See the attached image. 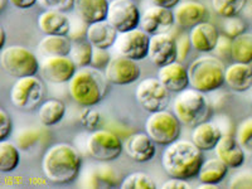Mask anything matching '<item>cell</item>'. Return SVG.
<instances>
[{
  "mask_svg": "<svg viewBox=\"0 0 252 189\" xmlns=\"http://www.w3.org/2000/svg\"><path fill=\"white\" fill-rule=\"evenodd\" d=\"M48 136V131L46 129H39V127H27V129L20 130L15 138V144L18 145L22 152H31L34 150L37 146L43 144L46 138Z\"/></svg>",
  "mask_w": 252,
  "mask_h": 189,
  "instance_id": "4dcf8cb0",
  "label": "cell"
},
{
  "mask_svg": "<svg viewBox=\"0 0 252 189\" xmlns=\"http://www.w3.org/2000/svg\"><path fill=\"white\" fill-rule=\"evenodd\" d=\"M228 166L217 157L211 158V159H207L206 161H203L197 177L201 183L216 184L217 186L228 174Z\"/></svg>",
  "mask_w": 252,
  "mask_h": 189,
  "instance_id": "f1b7e54d",
  "label": "cell"
},
{
  "mask_svg": "<svg viewBox=\"0 0 252 189\" xmlns=\"http://www.w3.org/2000/svg\"><path fill=\"white\" fill-rule=\"evenodd\" d=\"M120 184L119 173L105 163L94 166L85 181V186L87 188H115Z\"/></svg>",
  "mask_w": 252,
  "mask_h": 189,
  "instance_id": "4316f807",
  "label": "cell"
},
{
  "mask_svg": "<svg viewBox=\"0 0 252 189\" xmlns=\"http://www.w3.org/2000/svg\"><path fill=\"white\" fill-rule=\"evenodd\" d=\"M216 157L223 161L229 169H237L245 163V149L232 135L223 134L215 148Z\"/></svg>",
  "mask_w": 252,
  "mask_h": 189,
  "instance_id": "ffe728a7",
  "label": "cell"
},
{
  "mask_svg": "<svg viewBox=\"0 0 252 189\" xmlns=\"http://www.w3.org/2000/svg\"><path fill=\"white\" fill-rule=\"evenodd\" d=\"M38 28L40 29L44 35H68L71 29V19L61 10L46 9L38 17Z\"/></svg>",
  "mask_w": 252,
  "mask_h": 189,
  "instance_id": "7402d4cb",
  "label": "cell"
},
{
  "mask_svg": "<svg viewBox=\"0 0 252 189\" xmlns=\"http://www.w3.org/2000/svg\"><path fill=\"white\" fill-rule=\"evenodd\" d=\"M153 1H154V4H157V5H161L165 6V8L173 9L181 0H153Z\"/></svg>",
  "mask_w": 252,
  "mask_h": 189,
  "instance_id": "681fc988",
  "label": "cell"
},
{
  "mask_svg": "<svg viewBox=\"0 0 252 189\" xmlns=\"http://www.w3.org/2000/svg\"><path fill=\"white\" fill-rule=\"evenodd\" d=\"M86 150L90 157L100 163L118 159L124 150V144L112 130H94L86 141Z\"/></svg>",
  "mask_w": 252,
  "mask_h": 189,
  "instance_id": "ba28073f",
  "label": "cell"
},
{
  "mask_svg": "<svg viewBox=\"0 0 252 189\" xmlns=\"http://www.w3.org/2000/svg\"><path fill=\"white\" fill-rule=\"evenodd\" d=\"M231 51H232V38L227 37L226 34L220 35L216 48L213 49L216 56L217 57H231Z\"/></svg>",
  "mask_w": 252,
  "mask_h": 189,
  "instance_id": "ee69618b",
  "label": "cell"
},
{
  "mask_svg": "<svg viewBox=\"0 0 252 189\" xmlns=\"http://www.w3.org/2000/svg\"><path fill=\"white\" fill-rule=\"evenodd\" d=\"M121 189H155L157 184L149 174L136 172L124 178L120 184Z\"/></svg>",
  "mask_w": 252,
  "mask_h": 189,
  "instance_id": "d590c367",
  "label": "cell"
},
{
  "mask_svg": "<svg viewBox=\"0 0 252 189\" xmlns=\"http://www.w3.org/2000/svg\"><path fill=\"white\" fill-rule=\"evenodd\" d=\"M0 64L6 75L20 78L35 76L39 72L40 62L37 56L23 46H10L1 48Z\"/></svg>",
  "mask_w": 252,
  "mask_h": 189,
  "instance_id": "8992f818",
  "label": "cell"
},
{
  "mask_svg": "<svg viewBox=\"0 0 252 189\" xmlns=\"http://www.w3.org/2000/svg\"><path fill=\"white\" fill-rule=\"evenodd\" d=\"M226 66L217 56H202L188 67L189 85L198 91L208 94L223 86Z\"/></svg>",
  "mask_w": 252,
  "mask_h": 189,
  "instance_id": "277c9868",
  "label": "cell"
},
{
  "mask_svg": "<svg viewBox=\"0 0 252 189\" xmlns=\"http://www.w3.org/2000/svg\"><path fill=\"white\" fill-rule=\"evenodd\" d=\"M94 48V47L90 43L87 38L72 40V49L71 53H69V57L77 64L78 68L91 66Z\"/></svg>",
  "mask_w": 252,
  "mask_h": 189,
  "instance_id": "836d02e7",
  "label": "cell"
},
{
  "mask_svg": "<svg viewBox=\"0 0 252 189\" xmlns=\"http://www.w3.org/2000/svg\"><path fill=\"white\" fill-rule=\"evenodd\" d=\"M222 135L223 132L217 124L212 121H204L194 126L192 131V141L202 152H209V150H215Z\"/></svg>",
  "mask_w": 252,
  "mask_h": 189,
  "instance_id": "d4e9b609",
  "label": "cell"
},
{
  "mask_svg": "<svg viewBox=\"0 0 252 189\" xmlns=\"http://www.w3.org/2000/svg\"><path fill=\"white\" fill-rule=\"evenodd\" d=\"M6 1L9 0H0V10H4V8L6 6Z\"/></svg>",
  "mask_w": 252,
  "mask_h": 189,
  "instance_id": "f5cc1de1",
  "label": "cell"
},
{
  "mask_svg": "<svg viewBox=\"0 0 252 189\" xmlns=\"http://www.w3.org/2000/svg\"><path fill=\"white\" fill-rule=\"evenodd\" d=\"M215 12L222 18L237 17L249 0H211Z\"/></svg>",
  "mask_w": 252,
  "mask_h": 189,
  "instance_id": "e575fe53",
  "label": "cell"
},
{
  "mask_svg": "<svg viewBox=\"0 0 252 189\" xmlns=\"http://www.w3.org/2000/svg\"><path fill=\"white\" fill-rule=\"evenodd\" d=\"M13 130V120L8 111L0 110V140H5Z\"/></svg>",
  "mask_w": 252,
  "mask_h": 189,
  "instance_id": "f6af8a7d",
  "label": "cell"
},
{
  "mask_svg": "<svg viewBox=\"0 0 252 189\" xmlns=\"http://www.w3.org/2000/svg\"><path fill=\"white\" fill-rule=\"evenodd\" d=\"M175 24L181 28H193L198 23L204 22L208 17V9L199 1L194 0H187L179 1L173 8Z\"/></svg>",
  "mask_w": 252,
  "mask_h": 189,
  "instance_id": "e0dca14e",
  "label": "cell"
},
{
  "mask_svg": "<svg viewBox=\"0 0 252 189\" xmlns=\"http://www.w3.org/2000/svg\"><path fill=\"white\" fill-rule=\"evenodd\" d=\"M82 166L80 152L71 144L60 143L52 145L42 159V172L53 184H68L76 181Z\"/></svg>",
  "mask_w": 252,
  "mask_h": 189,
  "instance_id": "6da1fadb",
  "label": "cell"
},
{
  "mask_svg": "<svg viewBox=\"0 0 252 189\" xmlns=\"http://www.w3.org/2000/svg\"><path fill=\"white\" fill-rule=\"evenodd\" d=\"M135 97L141 107L148 112L165 110L170 102L169 90L159 78H145L135 90Z\"/></svg>",
  "mask_w": 252,
  "mask_h": 189,
  "instance_id": "30bf717a",
  "label": "cell"
},
{
  "mask_svg": "<svg viewBox=\"0 0 252 189\" xmlns=\"http://www.w3.org/2000/svg\"><path fill=\"white\" fill-rule=\"evenodd\" d=\"M246 32V23L240 17L224 18L223 22V34L229 38H236L238 35L244 34Z\"/></svg>",
  "mask_w": 252,
  "mask_h": 189,
  "instance_id": "74e56055",
  "label": "cell"
},
{
  "mask_svg": "<svg viewBox=\"0 0 252 189\" xmlns=\"http://www.w3.org/2000/svg\"><path fill=\"white\" fill-rule=\"evenodd\" d=\"M112 60L111 55H110L109 49H101V48H94V55H92L91 66L97 69H103L109 66L110 61Z\"/></svg>",
  "mask_w": 252,
  "mask_h": 189,
  "instance_id": "ab89813d",
  "label": "cell"
},
{
  "mask_svg": "<svg viewBox=\"0 0 252 189\" xmlns=\"http://www.w3.org/2000/svg\"><path fill=\"white\" fill-rule=\"evenodd\" d=\"M231 58L240 63L250 64L252 62V33L245 32L244 34L233 38Z\"/></svg>",
  "mask_w": 252,
  "mask_h": 189,
  "instance_id": "d6a6232c",
  "label": "cell"
},
{
  "mask_svg": "<svg viewBox=\"0 0 252 189\" xmlns=\"http://www.w3.org/2000/svg\"><path fill=\"white\" fill-rule=\"evenodd\" d=\"M109 4V0H75L73 9L77 17L92 24L106 19Z\"/></svg>",
  "mask_w": 252,
  "mask_h": 189,
  "instance_id": "484cf974",
  "label": "cell"
},
{
  "mask_svg": "<svg viewBox=\"0 0 252 189\" xmlns=\"http://www.w3.org/2000/svg\"><path fill=\"white\" fill-rule=\"evenodd\" d=\"M158 78L169 90V92H175V94L190 86L188 68L179 61H174L166 66L160 67L158 71Z\"/></svg>",
  "mask_w": 252,
  "mask_h": 189,
  "instance_id": "d6986e66",
  "label": "cell"
},
{
  "mask_svg": "<svg viewBox=\"0 0 252 189\" xmlns=\"http://www.w3.org/2000/svg\"><path fill=\"white\" fill-rule=\"evenodd\" d=\"M181 125L182 123L174 112L165 109L150 114L145 121V130L155 144L166 146L177 141L181 136Z\"/></svg>",
  "mask_w": 252,
  "mask_h": 189,
  "instance_id": "52a82bcc",
  "label": "cell"
},
{
  "mask_svg": "<svg viewBox=\"0 0 252 189\" xmlns=\"http://www.w3.org/2000/svg\"><path fill=\"white\" fill-rule=\"evenodd\" d=\"M236 139L240 145L245 149V152L252 153V116L245 119L238 125L236 131Z\"/></svg>",
  "mask_w": 252,
  "mask_h": 189,
  "instance_id": "8d00e7d4",
  "label": "cell"
},
{
  "mask_svg": "<svg viewBox=\"0 0 252 189\" xmlns=\"http://www.w3.org/2000/svg\"><path fill=\"white\" fill-rule=\"evenodd\" d=\"M72 49V40L68 35L47 34L40 39L38 51L44 57L47 56H69Z\"/></svg>",
  "mask_w": 252,
  "mask_h": 189,
  "instance_id": "83f0119b",
  "label": "cell"
},
{
  "mask_svg": "<svg viewBox=\"0 0 252 189\" xmlns=\"http://www.w3.org/2000/svg\"><path fill=\"white\" fill-rule=\"evenodd\" d=\"M177 48H178V60L179 62L184 60L187 57V55L189 53L190 48H193L192 43H190V39H189V34L186 35L183 34L179 39L177 40Z\"/></svg>",
  "mask_w": 252,
  "mask_h": 189,
  "instance_id": "bcb514c9",
  "label": "cell"
},
{
  "mask_svg": "<svg viewBox=\"0 0 252 189\" xmlns=\"http://www.w3.org/2000/svg\"><path fill=\"white\" fill-rule=\"evenodd\" d=\"M77 69V64L69 56H47L40 62L39 73L48 82L61 85L69 82Z\"/></svg>",
  "mask_w": 252,
  "mask_h": 189,
  "instance_id": "4fadbf2b",
  "label": "cell"
},
{
  "mask_svg": "<svg viewBox=\"0 0 252 189\" xmlns=\"http://www.w3.org/2000/svg\"><path fill=\"white\" fill-rule=\"evenodd\" d=\"M80 123L81 125L87 130L94 131L100 126L101 123V114L97 110H94L91 107H83L82 111L80 112Z\"/></svg>",
  "mask_w": 252,
  "mask_h": 189,
  "instance_id": "f35d334b",
  "label": "cell"
},
{
  "mask_svg": "<svg viewBox=\"0 0 252 189\" xmlns=\"http://www.w3.org/2000/svg\"><path fill=\"white\" fill-rule=\"evenodd\" d=\"M9 3L17 9H29L38 3V0H9Z\"/></svg>",
  "mask_w": 252,
  "mask_h": 189,
  "instance_id": "c3c4849f",
  "label": "cell"
},
{
  "mask_svg": "<svg viewBox=\"0 0 252 189\" xmlns=\"http://www.w3.org/2000/svg\"><path fill=\"white\" fill-rule=\"evenodd\" d=\"M124 149L134 161L145 163L154 158L157 148L155 143L146 132H136L126 138Z\"/></svg>",
  "mask_w": 252,
  "mask_h": 189,
  "instance_id": "ac0fdd59",
  "label": "cell"
},
{
  "mask_svg": "<svg viewBox=\"0 0 252 189\" xmlns=\"http://www.w3.org/2000/svg\"><path fill=\"white\" fill-rule=\"evenodd\" d=\"M87 29H89V24L85 20L77 17L76 20H71V29H69L68 38L71 40H78L82 38H86Z\"/></svg>",
  "mask_w": 252,
  "mask_h": 189,
  "instance_id": "60d3db41",
  "label": "cell"
},
{
  "mask_svg": "<svg viewBox=\"0 0 252 189\" xmlns=\"http://www.w3.org/2000/svg\"><path fill=\"white\" fill-rule=\"evenodd\" d=\"M17 144L12 141H0V172L10 173L15 170L19 165L20 153Z\"/></svg>",
  "mask_w": 252,
  "mask_h": 189,
  "instance_id": "1f68e13d",
  "label": "cell"
},
{
  "mask_svg": "<svg viewBox=\"0 0 252 189\" xmlns=\"http://www.w3.org/2000/svg\"><path fill=\"white\" fill-rule=\"evenodd\" d=\"M155 66L163 67L178 60L177 39L169 33L150 35L149 55Z\"/></svg>",
  "mask_w": 252,
  "mask_h": 189,
  "instance_id": "2e32d148",
  "label": "cell"
},
{
  "mask_svg": "<svg viewBox=\"0 0 252 189\" xmlns=\"http://www.w3.org/2000/svg\"><path fill=\"white\" fill-rule=\"evenodd\" d=\"M229 188H252V170H244L233 175Z\"/></svg>",
  "mask_w": 252,
  "mask_h": 189,
  "instance_id": "7bdbcfd3",
  "label": "cell"
},
{
  "mask_svg": "<svg viewBox=\"0 0 252 189\" xmlns=\"http://www.w3.org/2000/svg\"><path fill=\"white\" fill-rule=\"evenodd\" d=\"M174 24L173 9L154 4L141 13L140 28L150 35L168 33Z\"/></svg>",
  "mask_w": 252,
  "mask_h": 189,
  "instance_id": "9a60e30c",
  "label": "cell"
},
{
  "mask_svg": "<svg viewBox=\"0 0 252 189\" xmlns=\"http://www.w3.org/2000/svg\"><path fill=\"white\" fill-rule=\"evenodd\" d=\"M163 189H189L192 188V186L186 181V179H181V178H172L169 181L164 182Z\"/></svg>",
  "mask_w": 252,
  "mask_h": 189,
  "instance_id": "7dc6e473",
  "label": "cell"
},
{
  "mask_svg": "<svg viewBox=\"0 0 252 189\" xmlns=\"http://www.w3.org/2000/svg\"><path fill=\"white\" fill-rule=\"evenodd\" d=\"M203 161L202 150L188 140H177L166 145L161 154V165L166 174L186 181L197 177Z\"/></svg>",
  "mask_w": 252,
  "mask_h": 189,
  "instance_id": "7a4b0ae2",
  "label": "cell"
},
{
  "mask_svg": "<svg viewBox=\"0 0 252 189\" xmlns=\"http://www.w3.org/2000/svg\"><path fill=\"white\" fill-rule=\"evenodd\" d=\"M38 4L44 9L68 12V10L73 9L75 0H38Z\"/></svg>",
  "mask_w": 252,
  "mask_h": 189,
  "instance_id": "b9f144b4",
  "label": "cell"
},
{
  "mask_svg": "<svg viewBox=\"0 0 252 189\" xmlns=\"http://www.w3.org/2000/svg\"><path fill=\"white\" fill-rule=\"evenodd\" d=\"M44 97L43 82L35 76L17 78L10 90V101L22 111H32L42 105Z\"/></svg>",
  "mask_w": 252,
  "mask_h": 189,
  "instance_id": "9c48e42d",
  "label": "cell"
},
{
  "mask_svg": "<svg viewBox=\"0 0 252 189\" xmlns=\"http://www.w3.org/2000/svg\"><path fill=\"white\" fill-rule=\"evenodd\" d=\"M224 83L236 92L249 91L252 87V67L249 63H232L226 67Z\"/></svg>",
  "mask_w": 252,
  "mask_h": 189,
  "instance_id": "cb8c5ba5",
  "label": "cell"
},
{
  "mask_svg": "<svg viewBox=\"0 0 252 189\" xmlns=\"http://www.w3.org/2000/svg\"><path fill=\"white\" fill-rule=\"evenodd\" d=\"M218 38H220V33L217 28L206 20L190 28V32H189V39H190L192 47L195 51L202 52V53L213 52Z\"/></svg>",
  "mask_w": 252,
  "mask_h": 189,
  "instance_id": "44dd1931",
  "label": "cell"
},
{
  "mask_svg": "<svg viewBox=\"0 0 252 189\" xmlns=\"http://www.w3.org/2000/svg\"><path fill=\"white\" fill-rule=\"evenodd\" d=\"M5 40H6V33L5 31H4L3 27H1V28H0V47H1V48H4V46H5Z\"/></svg>",
  "mask_w": 252,
  "mask_h": 189,
  "instance_id": "f907efd6",
  "label": "cell"
},
{
  "mask_svg": "<svg viewBox=\"0 0 252 189\" xmlns=\"http://www.w3.org/2000/svg\"><path fill=\"white\" fill-rule=\"evenodd\" d=\"M136 62L138 61L120 55L118 57H112L109 66L105 68L107 81L116 86H125L138 81L141 75V69Z\"/></svg>",
  "mask_w": 252,
  "mask_h": 189,
  "instance_id": "5bb4252c",
  "label": "cell"
},
{
  "mask_svg": "<svg viewBox=\"0 0 252 189\" xmlns=\"http://www.w3.org/2000/svg\"><path fill=\"white\" fill-rule=\"evenodd\" d=\"M109 83L101 69L92 66L82 67L78 68L75 76L69 80V96L80 106L92 107L106 96Z\"/></svg>",
  "mask_w": 252,
  "mask_h": 189,
  "instance_id": "3957f363",
  "label": "cell"
},
{
  "mask_svg": "<svg viewBox=\"0 0 252 189\" xmlns=\"http://www.w3.org/2000/svg\"><path fill=\"white\" fill-rule=\"evenodd\" d=\"M149 44L150 34L138 27L131 31L120 32L114 47L120 56L134 61H143L149 55Z\"/></svg>",
  "mask_w": 252,
  "mask_h": 189,
  "instance_id": "8fae6325",
  "label": "cell"
},
{
  "mask_svg": "<svg viewBox=\"0 0 252 189\" xmlns=\"http://www.w3.org/2000/svg\"><path fill=\"white\" fill-rule=\"evenodd\" d=\"M251 105H252V97H251Z\"/></svg>",
  "mask_w": 252,
  "mask_h": 189,
  "instance_id": "db71d44e",
  "label": "cell"
},
{
  "mask_svg": "<svg viewBox=\"0 0 252 189\" xmlns=\"http://www.w3.org/2000/svg\"><path fill=\"white\" fill-rule=\"evenodd\" d=\"M66 106L58 98H51L43 102L38 109V119L44 127L55 126L64 118Z\"/></svg>",
  "mask_w": 252,
  "mask_h": 189,
  "instance_id": "f546056e",
  "label": "cell"
},
{
  "mask_svg": "<svg viewBox=\"0 0 252 189\" xmlns=\"http://www.w3.org/2000/svg\"><path fill=\"white\" fill-rule=\"evenodd\" d=\"M119 32L107 19L89 24L86 38L94 48L110 49L115 46Z\"/></svg>",
  "mask_w": 252,
  "mask_h": 189,
  "instance_id": "603a6c76",
  "label": "cell"
},
{
  "mask_svg": "<svg viewBox=\"0 0 252 189\" xmlns=\"http://www.w3.org/2000/svg\"><path fill=\"white\" fill-rule=\"evenodd\" d=\"M198 189H215V188H217V186H216V184H208V183H201L199 184V186L197 187Z\"/></svg>",
  "mask_w": 252,
  "mask_h": 189,
  "instance_id": "816d5d0a",
  "label": "cell"
},
{
  "mask_svg": "<svg viewBox=\"0 0 252 189\" xmlns=\"http://www.w3.org/2000/svg\"><path fill=\"white\" fill-rule=\"evenodd\" d=\"M141 13L134 0H111L106 19L116 31L127 32L140 27Z\"/></svg>",
  "mask_w": 252,
  "mask_h": 189,
  "instance_id": "7c38bea8",
  "label": "cell"
},
{
  "mask_svg": "<svg viewBox=\"0 0 252 189\" xmlns=\"http://www.w3.org/2000/svg\"><path fill=\"white\" fill-rule=\"evenodd\" d=\"M173 112L183 125L194 127L207 121L211 106L203 92L192 87L178 92L173 103Z\"/></svg>",
  "mask_w": 252,
  "mask_h": 189,
  "instance_id": "5b68a950",
  "label": "cell"
}]
</instances>
